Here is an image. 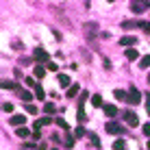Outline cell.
<instances>
[{
    "label": "cell",
    "mask_w": 150,
    "mask_h": 150,
    "mask_svg": "<svg viewBox=\"0 0 150 150\" xmlns=\"http://www.w3.org/2000/svg\"><path fill=\"white\" fill-rule=\"evenodd\" d=\"M33 59L37 61V63H50V54L46 52L44 48H39V46L33 48Z\"/></svg>",
    "instance_id": "6da1fadb"
},
{
    "label": "cell",
    "mask_w": 150,
    "mask_h": 150,
    "mask_svg": "<svg viewBox=\"0 0 150 150\" xmlns=\"http://www.w3.org/2000/svg\"><path fill=\"white\" fill-rule=\"evenodd\" d=\"M148 7H150V4H148V0H133V4H131V9H133V13H135V15L144 13Z\"/></svg>",
    "instance_id": "7a4b0ae2"
},
{
    "label": "cell",
    "mask_w": 150,
    "mask_h": 150,
    "mask_svg": "<svg viewBox=\"0 0 150 150\" xmlns=\"http://www.w3.org/2000/svg\"><path fill=\"white\" fill-rule=\"evenodd\" d=\"M122 117H124V122H126L128 126H137V124H139V117H137L135 111H124Z\"/></svg>",
    "instance_id": "3957f363"
},
{
    "label": "cell",
    "mask_w": 150,
    "mask_h": 150,
    "mask_svg": "<svg viewBox=\"0 0 150 150\" xmlns=\"http://www.w3.org/2000/svg\"><path fill=\"white\" fill-rule=\"evenodd\" d=\"M139 100H142V91L137 89V87H131V91H128V105H139Z\"/></svg>",
    "instance_id": "277c9868"
},
{
    "label": "cell",
    "mask_w": 150,
    "mask_h": 150,
    "mask_svg": "<svg viewBox=\"0 0 150 150\" xmlns=\"http://www.w3.org/2000/svg\"><path fill=\"white\" fill-rule=\"evenodd\" d=\"M105 131L109 133V135H120V133H124V126H122V124H117V122H109L105 126Z\"/></svg>",
    "instance_id": "5b68a950"
},
{
    "label": "cell",
    "mask_w": 150,
    "mask_h": 150,
    "mask_svg": "<svg viewBox=\"0 0 150 150\" xmlns=\"http://www.w3.org/2000/svg\"><path fill=\"white\" fill-rule=\"evenodd\" d=\"M57 81H59V85L65 87V89H70V87L74 85V83H72V79H70V76H65V74H59V76H57Z\"/></svg>",
    "instance_id": "8992f818"
},
{
    "label": "cell",
    "mask_w": 150,
    "mask_h": 150,
    "mask_svg": "<svg viewBox=\"0 0 150 150\" xmlns=\"http://www.w3.org/2000/svg\"><path fill=\"white\" fill-rule=\"evenodd\" d=\"M15 94H18L20 98H22V100H24V102H28V100H33V94H30V91H24V89H22V87H20V85H18V89H15Z\"/></svg>",
    "instance_id": "52a82bcc"
},
{
    "label": "cell",
    "mask_w": 150,
    "mask_h": 150,
    "mask_svg": "<svg viewBox=\"0 0 150 150\" xmlns=\"http://www.w3.org/2000/svg\"><path fill=\"white\" fill-rule=\"evenodd\" d=\"M137 44V37L135 35H126V37L120 39V46H135Z\"/></svg>",
    "instance_id": "ba28073f"
},
{
    "label": "cell",
    "mask_w": 150,
    "mask_h": 150,
    "mask_svg": "<svg viewBox=\"0 0 150 150\" xmlns=\"http://www.w3.org/2000/svg\"><path fill=\"white\" fill-rule=\"evenodd\" d=\"M9 122H11L13 126H24V124H26V115H13Z\"/></svg>",
    "instance_id": "9c48e42d"
},
{
    "label": "cell",
    "mask_w": 150,
    "mask_h": 150,
    "mask_svg": "<svg viewBox=\"0 0 150 150\" xmlns=\"http://www.w3.org/2000/svg\"><path fill=\"white\" fill-rule=\"evenodd\" d=\"M46 124H50V115H46V117H39V120L33 124V128H35V131H39V128H41V126H46Z\"/></svg>",
    "instance_id": "30bf717a"
},
{
    "label": "cell",
    "mask_w": 150,
    "mask_h": 150,
    "mask_svg": "<svg viewBox=\"0 0 150 150\" xmlns=\"http://www.w3.org/2000/svg\"><path fill=\"white\" fill-rule=\"evenodd\" d=\"M102 109H105V113H107L109 117H115V115H117V107H115V105H105Z\"/></svg>",
    "instance_id": "8fae6325"
},
{
    "label": "cell",
    "mask_w": 150,
    "mask_h": 150,
    "mask_svg": "<svg viewBox=\"0 0 150 150\" xmlns=\"http://www.w3.org/2000/svg\"><path fill=\"white\" fill-rule=\"evenodd\" d=\"M33 74H35V79H44V76H46V68H44V65H35Z\"/></svg>",
    "instance_id": "7c38bea8"
},
{
    "label": "cell",
    "mask_w": 150,
    "mask_h": 150,
    "mask_svg": "<svg viewBox=\"0 0 150 150\" xmlns=\"http://www.w3.org/2000/svg\"><path fill=\"white\" fill-rule=\"evenodd\" d=\"M15 135H18V137H22V139H26V137L30 135V131H28V128H24V126H18V131H15Z\"/></svg>",
    "instance_id": "4fadbf2b"
},
{
    "label": "cell",
    "mask_w": 150,
    "mask_h": 150,
    "mask_svg": "<svg viewBox=\"0 0 150 150\" xmlns=\"http://www.w3.org/2000/svg\"><path fill=\"white\" fill-rule=\"evenodd\" d=\"M91 105H94V107H105V105H102V96L94 94V96H91Z\"/></svg>",
    "instance_id": "5bb4252c"
},
{
    "label": "cell",
    "mask_w": 150,
    "mask_h": 150,
    "mask_svg": "<svg viewBox=\"0 0 150 150\" xmlns=\"http://www.w3.org/2000/svg\"><path fill=\"white\" fill-rule=\"evenodd\" d=\"M113 96H115L117 100H128V94H126V91H122V89H115V91H113Z\"/></svg>",
    "instance_id": "9a60e30c"
},
{
    "label": "cell",
    "mask_w": 150,
    "mask_h": 150,
    "mask_svg": "<svg viewBox=\"0 0 150 150\" xmlns=\"http://www.w3.org/2000/svg\"><path fill=\"white\" fill-rule=\"evenodd\" d=\"M137 57H139V54H137L135 48H128V50H126V59H128V61H135Z\"/></svg>",
    "instance_id": "2e32d148"
},
{
    "label": "cell",
    "mask_w": 150,
    "mask_h": 150,
    "mask_svg": "<svg viewBox=\"0 0 150 150\" xmlns=\"http://www.w3.org/2000/svg\"><path fill=\"white\" fill-rule=\"evenodd\" d=\"M113 150H126V142H124V139H117V142H113Z\"/></svg>",
    "instance_id": "e0dca14e"
},
{
    "label": "cell",
    "mask_w": 150,
    "mask_h": 150,
    "mask_svg": "<svg viewBox=\"0 0 150 150\" xmlns=\"http://www.w3.org/2000/svg\"><path fill=\"white\" fill-rule=\"evenodd\" d=\"M79 91H81V87H79V85H76V83H74V85H72L70 89H68V98H74L76 94H79Z\"/></svg>",
    "instance_id": "ac0fdd59"
},
{
    "label": "cell",
    "mask_w": 150,
    "mask_h": 150,
    "mask_svg": "<svg viewBox=\"0 0 150 150\" xmlns=\"http://www.w3.org/2000/svg\"><path fill=\"white\" fill-rule=\"evenodd\" d=\"M44 113H48V115H50V113H57V107L52 105V102H46V105H44Z\"/></svg>",
    "instance_id": "d6986e66"
},
{
    "label": "cell",
    "mask_w": 150,
    "mask_h": 150,
    "mask_svg": "<svg viewBox=\"0 0 150 150\" xmlns=\"http://www.w3.org/2000/svg\"><path fill=\"white\" fill-rule=\"evenodd\" d=\"M76 120H79L81 124L87 120V115H85V109H83V105H79V115H76Z\"/></svg>",
    "instance_id": "ffe728a7"
},
{
    "label": "cell",
    "mask_w": 150,
    "mask_h": 150,
    "mask_svg": "<svg viewBox=\"0 0 150 150\" xmlns=\"http://www.w3.org/2000/svg\"><path fill=\"white\" fill-rule=\"evenodd\" d=\"M85 28H87V35H91V37H94V35H96V24L94 22H89V24H85Z\"/></svg>",
    "instance_id": "44dd1931"
},
{
    "label": "cell",
    "mask_w": 150,
    "mask_h": 150,
    "mask_svg": "<svg viewBox=\"0 0 150 150\" xmlns=\"http://www.w3.org/2000/svg\"><path fill=\"white\" fill-rule=\"evenodd\" d=\"M33 89H35V96H37L39 100H44V98H46V94H44V89H41V87H39V83H37V85H35V87H33Z\"/></svg>",
    "instance_id": "7402d4cb"
},
{
    "label": "cell",
    "mask_w": 150,
    "mask_h": 150,
    "mask_svg": "<svg viewBox=\"0 0 150 150\" xmlns=\"http://www.w3.org/2000/svg\"><path fill=\"white\" fill-rule=\"evenodd\" d=\"M2 87L4 89H18V85H15L13 81H2Z\"/></svg>",
    "instance_id": "603a6c76"
},
{
    "label": "cell",
    "mask_w": 150,
    "mask_h": 150,
    "mask_svg": "<svg viewBox=\"0 0 150 150\" xmlns=\"http://www.w3.org/2000/svg\"><path fill=\"white\" fill-rule=\"evenodd\" d=\"M139 68H142V70L150 68V57H142V63H139Z\"/></svg>",
    "instance_id": "cb8c5ba5"
},
{
    "label": "cell",
    "mask_w": 150,
    "mask_h": 150,
    "mask_svg": "<svg viewBox=\"0 0 150 150\" xmlns=\"http://www.w3.org/2000/svg\"><path fill=\"white\" fill-rule=\"evenodd\" d=\"M26 113H30V115H37V107H35V105H26Z\"/></svg>",
    "instance_id": "d4e9b609"
},
{
    "label": "cell",
    "mask_w": 150,
    "mask_h": 150,
    "mask_svg": "<svg viewBox=\"0 0 150 150\" xmlns=\"http://www.w3.org/2000/svg\"><path fill=\"white\" fill-rule=\"evenodd\" d=\"M89 139H91V144H94L96 148H100V139H98V135H94V133H91V135H89Z\"/></svg>",
    "instance_id": "484cf974"
},
{
    "label": "cell",
    "mask_w": 150,
    "mask_h": 150,
    "mask_svg": "<svg viewBox=\"0 0 150 150\" xmlns=\"http://www.w3.org/2000/svg\"><path fill=\"white\" fill-rule=\"evenodd\" d=\"M2 111H4V113H11V111H13V105H11V102H4V105H2Z\"/></svg>",
    "instance_id": "4316f807"
},
{
    "label": "cell",
    "mask_w": 150,
    "mask_h": 150,
    "mask_svg": "<svg viewBox=\"0 0 150 150\" xmlns=\"http://www.w3.org/2000/svg\"><path fill=\"white\" fill-rule=\"evenodd\" d=\"M74 137H85V128H83V126H79V128L74 131Z\"/></svg>",
    "instance_id": "83f0119b"
},
{
    "label": "cell",
    "mask_w": 150,
    "mask_h": 150,
    "mask_svg": "<svg viewBox=\"0 0 150 150\" xmlns=\"http://www.w3.org/2000/svg\"><path fill=\"white\" fill-rule=\"evenodd\" d=\"M65 146H68V148L74 146V137H72V135H65Z\"/></svg>",
    "instance_id": "f1b7e54d"
},
{
    "label": "cell",
    "mask_w": 150,
    "mask_h": 150,
    "mask_svg": "<svg viewBox=\"0 0 150 150\" xmlns=\"http://www.w3.org/2000/svg\"><path fill=\"white\" fill-rule=\"evenodd\" d=\"M57 124H59L61 128H65V131H68V122H65L63 117H57Z\"/></svg>",
    "instance_id": "f546056e"
},
{
    "label": "cell",
    "mask_w": 150,
    "mask_h": 150,
    "mask_svg": "<svg viewBox=\"0 0 150 150\" xmlns=\"http://www.w3.org/2000/svg\"><path fill=\"white\" fill-rule=\"evenodd\" d=\"M46 68H48L50 72H57V70H59V65H57V63H52V61H50V63H46Z\"/></svg>",
    "instance_id": "4dcf8cb0"
},
{
    "label": "cell",
    "mask_w": 150,
    "mask_h": 150,
    "mask_svg": "<svg viewBox=\"0 0 150 150\" xmlns=\"http://www.w3.org/2000/svg\"><path fill=\"white\" fill-rule=\"evenodd\" d=\"M24 83H26V87H35L37 83L33 81V76H28V79H24Z\"/></svg>",
    "instance_id": "1f68e13d"
},
{
    "label": "cell",
    "mask_w": 150,
    "mask_h": 150,
    "mask_svg": "<svg viewBox=\"0 0 150 150\" xmlns=\"http://www.w3.org/2000/svg\"><path fill=\"white\" fill-rule=\"evenodd\" d=\"M142 131H144V135H146V137H150V124H144Z\"/></svg>",
    "instance_id": "d6a6232c"
},
{
    "label": "cell",
    "mask_w": 150,
    "mask_h": 150,
    "mask_svg": "<svg viewBox=\"0 0 150 150\" xmlns=\"http://www.w3.org/2000/svg\"><path fill=\"white\" fill-rule=\"evenodd\" d=\"M142 28H144V33L150 35V22H142Z\"/></svg>",
    "instance_id": "836d02e7"
},
{
    "label": "cell",
    "mask_w": 150,
    "mask_h": 150,
    "mask_svg": "<svg viewBox=\"0 0 150 150\" xmlns=\"http://www.w3.org/2000/svg\"><path fill=\"white\" fill-rule=\"evenodd\" d=\"M144 98H146V111L150 113V94H146V96H144Z\"/></svg>",
    "instance_id": "e575fe53"
},
{
    "label": "cell",
    "mask_w": 150,
    "mask_h": 150,
    "mask_svg": "<svg viewBox=\"0 0 150 150\" xmlns=\"http://www.w3.org/2000/svg\"><path fill=\"white\" fill-rule=\"evenodd\" d=\"M39 137H41V133H39V131H33V142H37Z\"/></svg>",
    "instance_id": "d590c367"
},
{
    "label": "cell",
    "mask_w": 150,
    "mask_h": 150,
    "mask_svg": "<svg viewBox=\"0 0 150 150\" xmlns=\"http://www.w3.org/2000/svg\"><path fill=\"white\" fill-rule=\"evenodd\" d=\"M37 150H46V146H39V148H37Z\"/></svg>",
    "instance_id": "8d00e7d4"
},
{
    "label": "cell",
    "mask_w": 150,
    "mask_h": 150,
    "mask_svg": "<svg viewBox=\"0 0 150 150\" xmlns=\"http://www.w3.org/2000/svg\"><path fill=\"white\" fill-rule=\"evenodd\" d=\"M148 150H150V139H148Z\"/></svg>",
    "instance_id": "74e56055"
},
{
    "label": "cell",
    "mask_w": 150,
    "mask_h": 150,
    "mask_svg": "<svg viewBox=\"0 0 150 150\" xmlns=\"http://www.w3.org/2000/svg\"><path fill=\"white\" fill-rule=\"evenodd\" d=\"M148 83H150V74H148Z\"/></svg>",
    "instance_id": "f35d334b"
},
{
    "label": "cell",
    "mask_w": 150,
    "mask_h": 150,
    "mask_svg": "<svg viewBox=\"0 0 150 150\" xmlns=\"http://www.w3.org/2000/svg\"><path fill=\"white\" fill-rule=\"evenodd\" d=\"M109 2H113V0H109Z\"/></svg>",
    "instance_id": "ab89813d"
}]
</instances>
